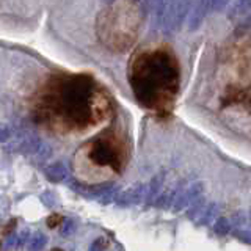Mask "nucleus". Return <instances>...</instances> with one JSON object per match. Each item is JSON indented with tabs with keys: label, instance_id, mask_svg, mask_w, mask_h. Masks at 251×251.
I'll return each instance as SVG.
<instances>
[{
	"label": "nucleus",
	"instance_id": "obj_13",
	"mask_svg": "<svg viewBox=\"0 0 251 251\" xmlns=\"http://www.w3.org/2000/svg\"><path fill=\"white\" fill-rule=\"evenodd\" d=\"M231 220H227L226 217H218L217 222L214 225V231L218 235H226L227 232L231 231Z\"/></svg>",
	"mask_w": 251,
	"mask_h": 251
},
{
	"label": "nucleus",
	"instance_id": "obj_20",
	"mask_svg": "<svg viewBox=\"0 0 251 251\" xmlns=\"http://www.w3.org/2000/svg\"><path fill=\"white\" fill-rule=\"evenodd\" d=\"M234 235L237 239H240L242 242H245V243H250V240H251V237H250V231H247V229H237V231H234Z\"/></svg>",
	"mask_w": 251,
	"mask_h": 251
},
{
	"label": "nucleus",
	"instance_id": "obj_1",
	"mask_svg": "<svg viewBox=\"0 0 251 251\" xmlns=\"http://www.w3.org/2000/svg\"><path fill=\"white\" fill-rule=\"evenodd\" d=\"M112 104L104 88L88 74L52 75L38 91L33 116L53 132H80L104 121Z\"/></svg>",
	"mask_w": 251,
	"mask_h": 251
},
{
	"label": "nucleus",
	"instance_id": "obj_16",
	"mask_svg": "<svg viewBox=\"0 0 251 251\" xmlns=\"http://www.w3.org/2000/svg\"><path fill=\"white\" fill-rule=\"evenodd\" d=\"M46 235L43 232H36L33 237L30 239V248L31 250H43L46 247Z\"/></svg>",
	"mask_w": 251,
	"mask_h": 251
},
{
	"label": "nucleus",
	"instance_id": "obj_9",
	"mask_svg": "<svg viewBox=\"0 0 251 251\" xmlns=\"http://www.w3.org/2000/svg\"><path fill=\"white\" fill-rule=\"evenodd\" d=\"M44 176L50 182H63L69 177V170L63 162H55L44 168Z\"/></svg>",
	"mask_w": 251,
	"mask_h": 251
},
{
	"label": "nucleus",
	"instance_id": "obj_3",
	"mask_svg": "<svg viewBox=\"0 0 251 251\" xmlns=\"http://www.w3.org/2000/svg\"><path fill=\"white\" fill-rule=\"evenodd\" d=\"M141 28L138 0H113L98 16L96 31L107 49L123 53L137 41Z\"/></svg>",
	"mask_w": 251,
	"mask_h": 251
},
{
	"label": "nucleus",
	"instance_id": "obj_17",
	"mask_svg": "<svg viewBox=\"0 0 251 251\" xmlns=\"http://www.w3.org/2000/svg\"><path fill=\"white\" fill-rule=\"evenodd\" d=\"M105 248H108V243H107V239L105 237L94 239L93 243L90 245V250H105Z\"/></svg>",
	"mask_w": 251,
	"mask_h": 251
},
{
	"label": "nucleus",
	"instance_id": "obj_18",
	"mask_svg": "<svg viewBox=\"0 0 251 251\" xmlns=\"http://www.w3.org/2000/svg\"><path fill=\"white\" fill-rule=\"evenodd\" d=\"M231 3V0H212V11H222Z\"/></svg>",
	"mask_w": 251,
	"mask_h": 251
},
{
	"label": "nucleus",
	"instance_id": "obj_19",
	"mask_svg": "<svg viewBox=\"0 0 251 251\" xmlns=\"http://www.w3.org/2000/svg\"><path fill=\"white\" fill-rule=\"evenodd\" d=\"M61 222H63V217L61 215H58V214H53V215H50L49 218H47V226L50 227H58L60 225H61Z\"/></svg>",
	"mask_w": 251,
	"mask_h": 251
},
{
	"label": "nucleus",
	"instance_id": "obj_7",
	"mask_svg": "<svg viewBox=\"0 0 251 251\" xmlns=\"http://www.w3.org/2000/svg\"><path fill=\"white\" fill-rule=\"evenodd\" d=\"M202 188H204V184L202 182H195V184H192L190 187L187 188V190H184V193H180L177 198L173 201V204H175L173 210L179 212V210H182L184 207H187L188 204L193 202L196 198H198V196L202 195Z\"/></svg>",
	"mask_w": 251,
	"mask_h": 251
},
{
	"label": "nucleus",
	"instance_id": "obj_10",
	"mask_svg": "<svg viewBox=\"0 0 251 251\" xmlns=\"http://www.w3.org/2000/svg\"><path fill=\"white\" fill-rule=\"evenodd\" d=\"M250 14V0H237L232 6L229 13H227V18L229 21H237L242 24V19H248Z\"/></svg>",
	"mask_w": 251,
	"mask_h": 251
},
{
	"label": "nucleus",
	"instance_id": "obj_4",
	"mask_svg": "<svg viewBox=\"0 0 251 251\" xmlns=\"http://www.w3.org/2000/svg\"><path fill=\"white\" fill-rule=\"evenodd\" d=\"M129 160V146L126 137L116 127L104 130L96 138L85 143L75 155V163H91L94 168H104L120 175Z\"/></svg>",
	"mask_w": 251,
	"mask_h": 251
},
{
	"label": "nucleus",
	"instance_id": "obj_5",
	"mask_svg": "<svg viewBox=\"0 0 251 251\" xmlns=\"http://www.w3.org/2000/svg\"><path fill=\"white\" fill-rule=\"evenodd\" d=\"M190 2L192 0H170L160 22L163 25L165 33L173 35L180 28L184 19L188 14V10H190Z\"/></svg>",
	"mask_w": 251,
	"mask_h": 251
},
{
	"label": "nucleus",
	"instance_id": "obj_8",
	"mask_svg": "<svg viewBox=\"0 0 251 251\" xmlns=\"http://www.w3.org/2000/svg\"><path fill=\"white\" fill-rule=\"evenodd\" d=\"M212 11V0H198V3L193 8L190 14V21H188V28L192 31L198 30L202 25V21L206 16Z\"/></svg>",
	"mask_w": 251,
	"mask_h": 251
},
{
	"label": "nucleus",
	"instance_id": "obj_6",
	"mask_svg": "<svg viewBox=\"0 0 251 251\" xmlns=\"http://www.w3.org/2000/svg\"><path fill=\"white\" fill-rule=\"evenodd\" d=\"M145 198H146V187L143 184H137L118 195L116 202L120 206H135V204L145 201Z\"/></svg>",
	"mask_w": 251,
	"mask_h": 251
},
{
	"label": "nucleus",
	"instance_id": "obj_15",
	"mask_svg": "<svg viewBox=\"0 0 251 251\" xmlns=\"http://www.w3.org/2000/svg\"><path fill=\"white\" fill-rule=\"evenodd\" d=\"M60 226H61V235H65V237H69V235H73L77 231V223L73 218H66V220L63 218Z\"/></svg>",
	"mask_w": 251,
	"mask_h": 251
},
{
	"label": "nucleus",
	"instance_id": "obj_12",
	"mask_svg": "<svg viewBox=\"0 0 251 251\" xmlns=\"http://www.w3.org/2000/svg\"><path fill=\"white\" fill-rule=\"evenodd\" d=\"M217 204H210V206L207 207H204V210L201 212V220L200 222H196V225L201 226V225H209L210 223V220H214L215 218V214H217Z\"/></svg>",
	"mask_w": 251,
	"mask_h": 251
},
{
	"label": "nucleus",
	"instance_id": "obj_21",
	"mask_svg": "<svg viewBox=\"0 0 251 251\" xmlns=\"http://www.w3.org/2000/svg\"><path fill=\"white\" fill-rule=\"evenodd\" d=\"M11 137V130L8 127H0V143H3V141H8Z\"/></svg>",
	"mask_w": 251,
	"mask_h": 251
},
{
	"label": "nucleus",
	"instance_id": "obj_14",
	"mask_svg": "<svg viewBox=\"0 0 251 251\" xmlns=\"http://www.w3.org/2000/svg\"><path fill=\"white\" fill-rule=\"evenodd\" d=\"M190 209H188V218H196L201 215V212L204 210V200H201V196H198L193 202L188 204Z\"/></svg>",
	"mask_w": 251,
	"mask_h": 251
},
{
	"label": "nucleus",
	"instance_id": "obj_11",
	"mask_svg": "<svg viewBox=\"0 0 251 251\" xmlns=\"http://www.w3.org/2000/svg\"><path fill=\"white\" fill-rule=\"evenodd\" d=\"M162 187H163V177L159 175V176H154L152 180H151V184H149V188L146 190V201L151 204L155 198H157V195L160 193L162 190Z\"/></svg>",
	"mask_w": 251,
	"mask_h": 251
},
{
	"label": "nucleus",
	"instance_id": "obj_2",
	"mask_svg": "<svg viewBox=\"0 0 251 251\" xmlns=\"http://www.w3.org/2000/svg\"><path fill=\"white\" fill-rule=\"evenodd\" d=\"M129 83L140 105L160 116L171 113L180 86L179 60L171 47H141L130 60Z\"/></svg>",
	"mask_w": 251,
	"mask_h": 251
}]
</instances>
